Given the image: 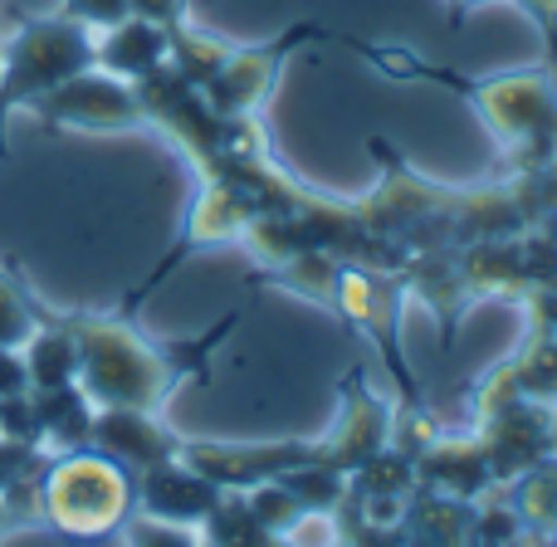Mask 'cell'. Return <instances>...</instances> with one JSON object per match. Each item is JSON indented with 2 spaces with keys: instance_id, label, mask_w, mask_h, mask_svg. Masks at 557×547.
I'll return each instance as SVG.
<instances>
[{
  "instance_id": "cell-1",
  "label": "cell",
  "mask_w": 557,
  "mask_h": 547,
  "mask_svg": "<svg viewBox=\"0 0 557 547\" xmlns=\"http://www.w3.org/2000/svg\"><path fill=\"white\" fill-rule=\"evenodd\" d=\"M235 327V313L211 327L196 343H147L123 318H69V333L78 343V391L94 401V411L123 406V411H162L166 396L186 376H206V357L221 347Z\"/></svg>"
},
{
  "instance_id": "cell-2",
  "label": "cell",
  "mask_w": 557,
  "mask_h": 547,
  "mask_svg": "<svg viewBox=\"0 0 557 547\" xmlns=\"http://www.w3.org/2000/svg\"><path fill=\"white\" fill-rule=\"evenodd\" d=\"M137 509L133 470L108 460L94 445L59 450L39 470V529L69 543H98L117 533Z\"/></svg>"
},
{
  "instance_id": "cell-3",
  "label": "cell",
  "mask_w": 557,
  "mask_h": 547,
  "mask_svg": "<svg viewBox=\"0 0 557 547\" xmlns=\"http://www.w3.org/2000/svg\"><path fill=\"white\" fill-rule=\"evenodd\" d=\"M94 69V29L69 15H39L0 39V123L10 108H29L39 94Z\"/></svg>"
},
{
  "instance_id": "cell-4",
  "label": "cell",
  "mask_w": 557,
  "mask_h": 547,
  "mask_svg": "<svg viewBox=\"0 0 557 547\" xmlns=\"http://www.w3.org/2000/svg\"><path fill=\"white\" fill-rule=\"evenodd\" d=\"M425 74L460 88L480 108L484 123L499 133V142L523 152V162L533 172L557 162V84L548 74H513V78H494V84H465V78H450L441 69H425Z\"/></svg>"
},
{
  "instance_id": "cell-5",
  "label": "cell",
  "mask_w": 557,
  "mask_h": 547,
  "mask_svg": "<svg viewBox=\"0 0 557 547\" xmlns=\"http://www.w3.org/2000/svg\"><path fill=\"white\" fill-rule=\"evenodd\" d=\"M39 117L49 127H78V133H127V127H143V98L127 78H113L103 69H84V74L64 78L59 88L39 94L35 103Z\"/></svg>"
},
{
  "instance_id": "cell-6",
  "label": "cell",
  "mask_w": 557,
  "mask_h": 547,
  "mask_svg": "<svg viewBox=\"0 0 557 547\" xmlns=\"http://www.w3.org/2000/svg\"><path fill=\"white\" fill-rule=\"evenodd\" d=\"M308 35H318L313 25H298L288 35H278L274 45H255V49H225V59L201 78V98L215 117H255L264 108V98L274 94L278 69H284L288 49H298Z\"/></svg>"
},
{
  "instance_id": "cell-7",
  "label": "cell",
  "mask_w": 557,
  "mask_h": 547,
  "mask_svg": "<svg viewBox=\"0 0 557 547\" xmlns=\"http://www.w3.org/2000/svg\"><path fill=\"white\" fill-rule=\"evenodd\" d=\"M133 484H137L133 513H147V519H162V523H182V529H201L225 499V489H215L206 474H196L182 455L133 474Z\"/></svg>"
},
{
  "instance_id": "cell-8",
  "label": "cell",
  "mask_w": 557,
  "mask_h": 547,
  "mask_svg": "<svg viewBox=\"0 0 557 547\" xmlns=\"http://www.w3.org/2000/svg\"><path fill=\"white\" fill-rule=\"evenodd\" d=\"M88 445L103 450L108 460H117L133 474H143V470H152V464H166V460L182 455V435L166 431V425L157 421V411H123V406L94 411Z\"/></svg>"
},
{
  "instance_id": "cell-9",
  "label": "cell",
  "mask_w": 557,
  "mask_h": 547,
  "mask_svg": "<svg viewBox=\"0 0 557 547\" xmlns=\"http://www.w3.org/2000/svg\"><path fill=\"white\" fill-rule=\"evenodd\" d=\"M166 59H172V35L143 15H127L94 35V64L113 78H127V84L157 74Z\"/></svg>"
},
{
  "instance_id": "cell-10",
  "label": "cell",
  "mask_w": 557,
  "mask_h": 547,
  "mask_svg": "<svg viewBox=\"0 0 557 547\" xmlns=\"http://www.w3.org/2000/svg\"><path fill=\"white\" fill-rule=\"evenodd\" d=\"M29 415H35V445L45 455L78 450L88 445V425H94V401L74 386H54V391H29Z\"/></svg>"
},
{
  "instance_id": "cell-11",
  "label": "cell",
  "mask_w": 557,
  "mask_h": 547,
  "mask_svg": "<svg viewBox=\"0 0 557 547\" xmlns=\"http://www.w3.org/2000/svg\"><path fill=\"white\" fill-rule=\"evenodd\" d=\"M20 362H25L29 391L74 386L78 382V343H74V333H69V323H39L35 337L20 347Z\"/></svg>"
},
{
  "instance_id": "cell-12",
  "label": "cell",
  "mask_w": 557,
  "mask_h": 547,
  "mask_svg": "<svg viewBox=\"0 0 557 547\" xmlns=\"http://www.w3.org/2000/svg\"><path fill=\"white\" fill-rule=\"evenodd\" d=\"M509 509L523 519L533 538H553L557 533V464H539V470L519 474L509 494Z\"/></svg>"
},
{
  "instance_id": "cell-13",
  "label": "cell",
  "mask_w": 557,
  "mask_h": 547,
  "mask_svg": "<svg viewBox=\"0 0 557 547\" xmlns=\"http://www.w3.org/2000/svg\"><path fill=\"white\" fill-rule=\"evenodd\" d=\"M509 376L523 401L557 406V333H539L519 357L509 362Z\"/></svg>"
},
{
  "instance_id": "cell-14",
  "label": "cell",
  "mask_w": 557,
  "mask_h": 547,
  "mask_svg": "<svg viewBox=\"0 0 557 547\" xmlns=\"http://www.w3.org/2000/svg\"><path fill=\"white\" fill-rule=\"evenodd\" d=\"M39 323H45V318H39V308L25 298V288L0 270V347H15L20 352V347L35 337Z\"/></svg>"
},
{
  "instance_id": "cell-15",
  "label": "cell",
  "mask_w": 557,
  "mask_h": 547,
  "mask_svg": "<svg viewBox=\"0 0 557 547\" xmlns=\"http://www.w3.org/2000/svg\"><path fill=\"white\" fill-rule=\"evenodd\" d=\"M123 529H127V547H201V538H196L191 529H182V523H162V519H147V513H133Z\"/></svg>"
},
{
  "instance_id": "cell-16",
  "label": "cell",
  "mask_w": 557,
  "mask_h": 547,
  "mask_svg": "<svg viewBox=\"0 0 557 547\" xmlns=\"http://www.w3.org/2000/svg\"><path fill=\"white\" fill-rule=\"evenodd\" d=\"M59 15L78 20V25H88L98 35V29H108V25H117V20L133 15V5H127V0H64Z\"/></svg>"
},
{
  "instance_id": "cell-17",
  "label": "cell",
  "mask_w": 557,
  "mask_h": 547,
  "mask_svg": "<svg viewBox=\"0 0 557 547\" xmlns=\"http://www.w3.org/2000/svg\"><path fill=\"white\" fill-rule=\"evenodd\" d=\"M127 5H133V15L152 20V25H162V29L186 20V0H127Z\"/></svg>"
},
{
  "instance_id": "cell-18",
  "label": "cell",
  "mask_w": 557,
  "mask_h": 547,
  "mask_svg": "<svg viewBox=\"0 0 557 547\" xmlns=\"http://www.w3.org/2000/svg\"><path fill=\"white\" fill-rule=\"evenodd\" d=\"M529 5L543 15V25H553V10H557V0H529Z\"/></svg>"
},
{
  "instance_id": "cell-19",
  "label": "cell",
  "mask_w": 557,
  "mask_h": 547,
  "mask_svg": "<svg viewBox=\"0 0 557 547\" xmlns=\"http://www.w3.org/2000/svg\"><path fill=\"white\" fill-rule=\"evenodd\" d=\"M10 529H20V523H15V513H10V509H5V499H0V538H5V533H10Z\"/></svg>"
},
{
  "instance_id": "cell-20",
  "label": "cell",
  "mask_w": 557,
  "mask_h": 547,
  "mask_svg": "<svg viewBox=\"0 0 557 547\" xmlns=\"http://www.w3.org/2000/svg\"><path fill=\"white\" fill-rule=\"evenodd\" d=\"M460 5H465V10H470V5H480V0H460Z\"/></svg>"
}]
</instances>
